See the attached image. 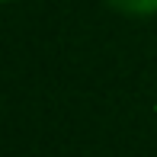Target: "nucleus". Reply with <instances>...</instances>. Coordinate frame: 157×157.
I'll return each mask as SVG.
<instances>
[{
    "instance_id": "f257e3e1",
    "label": "nucleus",
    "mask_w": 157,
    "mask_h": 157,
    "mask_svg": "<svg viewBox=\"0 0 157 157\" xmlns=\"http://www.w3.org/2000/svg\"><path fill=\"white\" fill-rule=\"evenodd\" d=\"M112 10L122 13H135V16H147V13H157V0H106Z\"/></svg>"
}]
</instances>
